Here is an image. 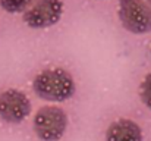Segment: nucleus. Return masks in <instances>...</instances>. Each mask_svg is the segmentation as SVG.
I'll list each match as a JSON object with an SVG mask.
<instances>
[{
  "instance_id": "1",
  "label": "nucleus",
  "mask_w": 151,
  "mask_h": 141,
  "mask_svg": "<svg viewBox=\"0 0 151 141\" xmlns=\"http://www.w3.org/2000/svg\"><path fill=\"white\" fill-rule=\"evenodd\" d=\"M34 91L35 94L53 103L66 101L72 97L75 91V81L72 75L63 68L44 69L34 78Z\"/></svg>"
},
{
  "instance_id": "2",
  "label": "nucleus",
  "mask_w": 151,
  "mask_h": 141,
  "mask_svg": "<svg viewBox=\"0 0 151 141\" xmlns=\"http://www.w3.org/2000/svg\"><path fill=\"white\" fill-rule=\"evenodd\" d=\"M68 128V116L59 106H44L34 116V131L41 141H59Z\"/></svg>"
},
{
  "instance_id": "3",
  "label": "nucleus",
  "mask_w": 151,
  "mask_h": 141,
  "mask_svg": "<svg viewBox=\"0 0 151 141\" xmlns=\"http://www.w3.org/2000/svg\"><path fill=\"white\" fill-rule=\"evenodd\" d=\"M119 19L132 34L151 33V6L144 0H119Z\"/></svg>"
},
{
  "instance_id": "4",
  "label": "nucleus",
  "mask_w": 151,
  "mask_h": 141,
  "mask_svg": "<svg viewBox=\"0 0 151 141\" xmlns=\"http://www.w3.org/2000/svg\"><path fill=\"white\" fill-rule=\"evenodd\" d=\"M63 13L62 0H35L32 6L24 12V22L29 28L44 30L56 25Z\"/></svg>"
},
{
  "instance_id": "5",
  "label": "nucleus",
  "mask_w": 151,
  "mask_h": 141,
  "mask_svg": "<svg viewBox=\"0 0 151 141\" xmlns=\"http://www.w3.org/2000/svg\"><path fill=\"white\" fill-rule=\"evenodd\" d=\"M31 113V101L19 90L9 88L0 94V118L7 124H21Z\"/></svg>"
},
{
  "instance_id": "6",
  "label": "nucleus",
  "mask_w": 151,
  "mask_h": 141,
  "mask_svg": "<svg viewBox=\"0 0 151 141\" xmlns=\"http://www.w3.org/2000/svg\"><path fill=\"white\" fill-rule=\"evenodd\" d=\"M106 141H142L141 127L131 119L120 118L109 125Z\"/></svg>"
},
{
  "instance_id": "7",
  "label": "nucleus",
  "mask_w": 151,
  "mask_h": 141,
  "mask_svg": "<svg viewBox=\"0 0 151 141\" xmlns=\"http://www.w3.org/2000/svg\"><path fill=\"white\" fill-rule=\"evenodd\" d=\"M35 0H0V7L7 13H21L28 10Z\"/></svg>"
},
{
  "instance_id": "8",
  "label": "nucleus",
  "mask_w": 151,
  "mask_h": 141,
  "mask_svg": "<svg viewBox=\"0 0 151 141\" xmlns=\"http://www.w3.org/2000/svg\"><path fill=\"white\" fill-rule=\"evenodd\" d=\"M139 97H141V101L151 109V72L147 74L139 85Z\"/></svg>"
},
{
  "instance_id": "9",
  "label": "nucleus",
  "mask_w": 151,
  "mask_h": 141,
  "mask_svg": "<svg viewBox=\"0 0 151 141\" xmlns=\"http://www.w3.org/2000/svg\"><path fill=\"white\" fill-rule=\"evenodd\" d=\"M144 1H145V3H148V4L151 6V0H144Z\"/></svg>"
}]
</instances>
